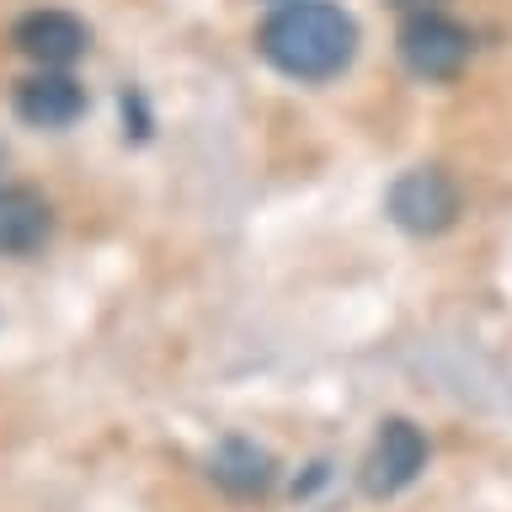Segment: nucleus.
Returning a JSON list of instances; mask_svg holds the SVG:
<instances>
[{"label": "nucleus", "mask_w": 512, "mask_h": 512, "mask_svg": "<svg viewBox=\"0 0 512 512\" xmlns=\"http://www.w3.org/2000/svg\"><path fill=\"white\" fill-rule=\"evenodd\" d=\"M400 64L416 75V80H454L464 64H470V32L459 22H448L438 11H416L406 16V27H400Z\"/></svg>", "instance_id": "20e7f679"}, {"label": "nucleus", "mask_w": 512, "mask_h": 512, "mask_svg": "<svg viewBox=\"0 0 512 512\" xmlns=\"http://www.w3.org/2000/svg\"><path fill=\"white\" fill-rule=\"evenodd\" d=\"M395 11H406V16H416V11H438V0H390Z\"/></svg>", "instance_id": "1a4fd4ad"}, {"label": "nucleus", "mask_w": 512, "mask_h": 512, "mask_svg": "<svg viewBox=\"0 0 512 512\" xmlns=\"http://www.w3.org/2000/svg\"><path fill=\"white\" fill-rule=\"evenodd\" d=\"M11 43H16V54H27L38 70H64V64H75L91 48V27L70 11H59V6H38V11L16 16Z\"/></svg>", "instance_id": "39448f33"}, {"label": "nucleus", "mask_w": 512, "mask_h": 512, "mask_svg": "<svg viewBox=\"0 0 512 512\" xmlns=\"http://www.w3.org/2000/svg\"><path fill=\"white\" fill-rule=\"evenodd\" d=\"M54 235V208L32 187H0V256H32Z\"/></svg>", "instance_id": "0eeeda50"}, {"label": "nucleus", "mask_w": 512, "mask_h": 512, "mask_svg": "<svg viewBox=\"0 0 512 512\" xmlns=\"http://www.w3.org/2000/svg\"><path fill=\"white\" fill-rule=\"evenodd\" d=\"M256 54L278 75L320 86L358 59V22L336 0H278L256 32Z\"/></svg>", "instance_id": "f257e3e1"}, {"label": "nucleus", "mask_w": 512, "mask_h": 512, "mask_svg": "<svg viewBox=\"0 0 512 512\" xmlns=\"http://www.w3.org/2000/svg\"><path fill=\"white\" fill-rule=\"evenodd\" d=\"M384 208L406 235H443L459 219V182L443 166H411L406 176H395Z\"/></svg>", "instance_id": "f03ea898"}, {"label": "nucleus", "mask_w": 512, "mask_h": 512, "mask_svg": "<svg viewBox=\"0 0 512 512\" xmlns=\"http://www.w3.org/2000/svg\"><path fill=\"white\" fill-rule=\"evenodd\" d=\"M11 107L27 128H70L86 112V86L70 70H38V75L16 80Z\"/></svg>", "instance_id": "423d86ee"}, {"label": "nucleus", "mask_w": 512, "mask_h": 512, "mask_svg": "<svg viewBox=\"0 0 512 512\" xmlns=\"http://www.w3.org/2000/svg\"><path fill=\"white\" fill-rule=\"evenodd\" d=\"M208 475H214V486L224 496H262L272 480H278V464H272L267 448H256L251 438H224L214 448V459H208Z\"/></svg>", "instance_id": "6e6552de"}, {"label": "nucleus", "mask_w": 512, "mask_h": 512, "mask_svg": "<svg viewBox=\"0 0 512 512\" xmlns=\"http://www.w3.org/2000/svg\"><path fill=\"white\" fill-rule=\"evenodd\" d=\"M422 470H427V438H422V427L406 422V416H390V422L374 432V443H368L358 486L374 496V502H384V496L406 491Z\"/></svg>", "instance_id": "7ed1b4c3"}]
</instances>
